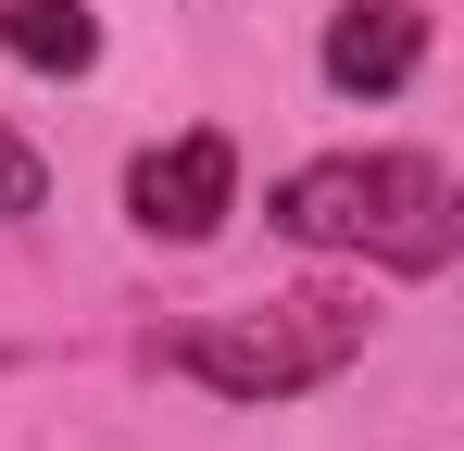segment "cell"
Listing matches in <instances>:
<instances>
[{"instance_id": "cell-4", "label": "cell", "mask_w": 464, "mask_h": 451, "mask_svg": "<svg viewBox=\"0 0 464 451\" xmlns=\"http://www.w3.org/2000/svg\"><path fill=\"white\" fill-rule=\"evenodd\" d=\"M414 63H427L414 0H339L326 13V88L339 101H389V88H414Z\"/></svg>"}, {"instance_id": "cell-2", "label": "cell", "mask_w": 464, "mask_h": 451, "mask_svg": "<svg viewBox=\"0 0 464 451\" xmlns=\"http://www.w3.org/2000/svg\"><path fill=\"white\" fill-rule=\"evenodd\" d=\"M364 339H377V313L352 289H289V301H238V313H188L163 339V364L201 376L214 401H302L339 364H364Z\"/></svg>"}, {"instance_id": "cell-1", "label": "cell", "mask_w": 464, "mask_h": 451, "mask_svg": "<svg viewBox=\"0 0 464 451\" xmlns=\"http://www.w3.org/2000/svg\"><path fill=\"white\" fill-rule=\"evenodd\" d=\"M264 226L302 238V251L389 264V276H440V264L464 251V188L427 163V150H326V163H302V176H276Z\"/></svg>"}, {"instance_id": "cell-5", "label": "cell", "mask_w": 464, "mask_h": 451, "mask_svg": "<svg viewBox=\"0 0 464 451\" xmlns=\"http://www.w3.org/2000/svg\"><path fill=\"white\" fill-rule=\"evenodd\" d=\"M0 51L25 75H88L101 63V13L88 0H0Z\"/></svg>"}, {"instance_id": "cell-6", "label": "cell", "mask_w": 464, "mask_h": 451, "mask_svg": "<svg viewBox=\"0 0 464 451\" xmlns=\"http://www.w3.org/2000/svg\"><path fill=\"white\" fill-rule=\"evenodd\" d=\"M38 201H51V163H38V150L0 126V214H38Z\"/></svg>"}, {"instance_id": "cell-3", "label": "cell", "mask_w": 464, "mask_h": 451, "mask_svg": "<svg viewBox=\"0 0 464 451\" xmlns=\"http://www.w3.org/2000/svg\"><path fill=\"white\" fill-rule=\"evenodd\" d=\"M126 214H139V238H163V251H201V238L238 214V139L227 126H188V139L139 150V163H126Z\"/></svg>"}]
</instances>
